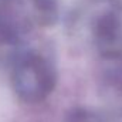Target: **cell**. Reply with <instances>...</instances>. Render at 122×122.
<instances>
[{
    "mask_svg": "<svg viewBox=\"0 0 122 122\" xmlns=\"http://www.w3.org/2000/svg\"><path fill=\"white\" fill-rule=\"evenodd\" d=\"M11 87L26 104H37L54 91L57 84L56 67L44 54L21 48L11 60Z\"/></svg>",
    "mask_w": 122,
    "mask_h": 122,
    "instance_id": "cell-1",
    "label": "cell"
},
{
    "mask_svg": "<svg viewBox=\"0 0 122 122\" xmlns=\"http://www.w3.org/2000/svg\"><path fill=\"white\" fill-rule=\"evenodd\" d=\"M0 1H4V3H7V1H9V0H0Z\"/></svg>",
    "mask_w": 122,
    "mask_h": 122,
    "instance_id": "cell-5",
    "label": "cell"
},
{
    "mask_svg": "<svg viewBox=\"0 0 122 122\" xmlns=\"http://www.w3.org/2000/svg\"><path fill=\"white\" fill-rule=\"evenodd\" d=\"M60 16L58 0H31V20L41 27H51Z\"/></svg>",
    "mask_w": 122,
    "mask_h": 122,
    "instance_id": "cell-3",
    "label": "cell"
},
{
    "mask_svg": "<svg viewBox=\"0 0 122 122\" xmlns=\"http://www.w3.org/2000/svg\"><path fill=\"white\" fill-rule=\"evenodd\" d=\"M65 122H102V119L85 108H72L65 115Z\"/></svg>",
    "mask_w": 122,
    "mask_h": 122,
    "instance_id": "cell-4",
    "label": "cell"
},
{
    "mask_svg": "<svg viewBox=\"0 0 122 122\" xmlns=\"http://www.w3.org/2000/svg\"><path fill=\"white\" fill-rule=\"evenodd\" d=\"M88 26L98 54L109 61L122 60V1L101 0L92 4Z\"/></svg>",
    "mask_w": 122,
    "mask_h": 122,
    "instance_id": "cell-2",
    "label": "cell"
}]
</instances>
